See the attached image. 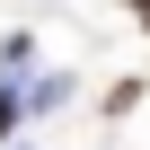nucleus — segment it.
<instances>
[{"label":"nucleus","instance_id":"obj_2","mask_svg":"<svg viewBox=\"0 0 150 150\" xmlns=\"http://www.w3.org/2000/svg\"><path fill=\"white\" fill-rule=\"evenodd\" d=\"M124 9H132V18H141V27H150V0H124Z\"/></svg>","mask_w":150,"mask_h":150},{"label":"nucleus","instance_id":"obj_1","mask_svg":"<svg viewBox=\"0 0 150 150\" xmlns=\"http://www.w3.org/2000/svg\"><path fill=\"white\" fill-rule=\"evenodd\" d=\"M18 115H27V97H18L9 80H0V150H9V132H18Z\"/></svg>","mask_w":150,"mask_h":150}]
</instances>
